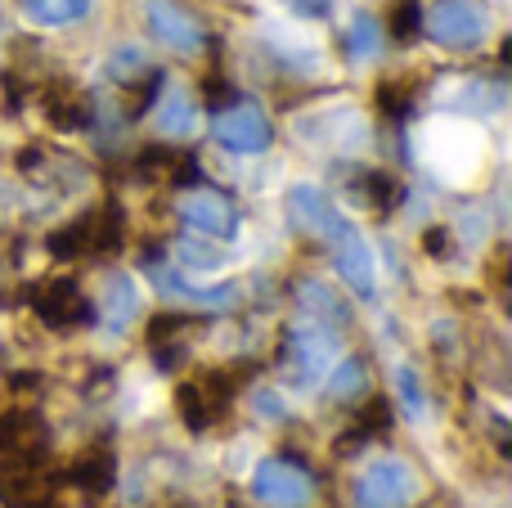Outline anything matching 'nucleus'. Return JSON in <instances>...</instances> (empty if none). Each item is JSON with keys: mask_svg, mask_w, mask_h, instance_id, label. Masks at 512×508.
<instances>
[{"mask_svg": "<svg viewBox=\"0 0 512 508\" xmlns=\"http://www.w3.org/2000/svg\"><path fill=\"white\" fill-rule=\"evenodd\" d=\"M418 27L445 50H477L490 41V9L481 0H427L418 9Z\"/></svg>", "mask_w": 512, "mask_h": 508, "instance_id": "nucleus-1", "label": "nucleus"}, {"mask_svg": "<svg viewBox=\"0 0 512 508\" xmlns=\"http://www.w3.org/2000/svg\"><path fill=\"white\" fill-rule=\"evenodd\" d=\"M333 360H337V342H333V333L319 329V324L301 320V324H292V329L283 333L279 365H283V378H288L292 387L319 383V378L333 369Z\"/></svg>", "mask_w": 512, "mask_h": 508, "instance_id": "nucleus-2", "label": "nucleus"}, {"mask_svg": "<svg viewBox=\"0 0 512 508\" xmlns=\"http://www.w3.org/2000/svg\"><path fill=\"white\" fill-rule=\"evenodd\" d=\"M418 500V473L409 459H373L355 477V508H409Z\"/></svg>", "mask_w": 512, "mask_h": 508, "instance_id": "nucleus-3", "label": "nucleus"}, {"mask_svg": "<svg viewBox=\"0 0 512 508\" xmlns=\"http://www.w3.org/2000/svg\"><path fill=\"white\" fill-rule=\"evenodd\" d=\"M252 495L261 508H310L315 504V477L292 459H261L252 468Z\"/></svg>", "mask_w": 512, "mask_h": 508, "instance_id": "nucleus-4", "label": "nucleus"}, {"mask_svg": "<svg viewBox=\"0 0 512 508\" xmlns=\"http://www.w3.org/2000/svg\"><path fill=\"white\" fill-rule=\"evenodd\" d=\"M288 216H292V225H297L301 234H310V239H324V243H333L337 234L351 230V221L337 212L333 198H328L319 185H292Z\"/></svg>", "mask_w": 512, "mask_h": 508, "instance_id": "nucleus-5", "label": "nucleus"}, {"mask_svg": "<svg viewBox=\"0 0 512 508\" xmlns=\"http://www.w3.org/2000/svg\"><path fill=\"white\" fill-rule=\"evenodd\" d=\"M27 302H32V311L41 315L50 329L90 324V315H95V306L86 302V293H81L72 279H45V284H36L32 293H27Z\"/></svg>", "mask_w": 512, "mask_h": 508, "instance_id": "nucleus-6", "label": "nucleus"}, {"mask_svg": "<svg viewBox=\"0 0 512 508\" xmlns=\"http://www.w3.org/2000/svg\"><path fill=\"white\" fill-rule=\"evenodd\" d=\"M216 140L230 153H265L274 140V126L261 104H234L216 117Z\"/></svg>", "mask_w": 512, "mask_h": 508, "instance_id": "nucleus-7", "label": "nucleus"}, {"mask_svg": "<svg viewBox=\"0 0 512 508\" xmlns=\"http://www.w3.org/2000/svg\"><path fill=\"white\" fill-rule=\"evenodd\" d=\"M180 216H185L189 230L207 234V239H234L239 234V207L216 189H189L180 198Z\"/></svg>", "mask_w": 512, "mask_h": 508, "instance_id": "nucleus-8", "label": "nucleus"}, {"mask_svg": "<svg viewBox=\"0 0 512 508\" xmlns=\"http://www.w3.org/2000/svg\"><path fill=\"white\" fill-rule=\"evenodd\" d=\"M144 18H149V32L162 45H171V50L180 54L203 50V27H198V18L180 0H144Z\"/></svg>", "mask_w": 512, "mask_h": 508, "instance_id": "nucleus-9", "label": "nucleus"}, {"mask_svg": "<svg viewBox=\"0 0 512 508\" xmlns=\"http://www.w3.org/2000/svg\"><path fill=\"white\" fill-rule=\"evenodd\" d=\"M328 248H333L337 275L346 279V288H351L355 297H373V293H378V266H373V252H369V243H364V234L355 230V225L346 234H337Z\"/></svg>", "mask_w": 512, "mask_h": 508, "instance_id": "nucleus-10", "label": "nucleus"}, {"mask_svg": "<svg viewBox=\"0 0 512 508\" xmlns=\"http://www.w3.org/2000/svg\"><path fill=\"white\" fill-rule=\"evenodd\" d=\"M153 131L167 135V140H189L198 131V104L189 90H167L153 108Z\"/></svg>", "mask_w": 512, "mask_h": 508, "instance_id": "nucleus-11", "label": "nucleus"}, {"mask_svg": "<svg viewBox=\"0 0 512 508\" xmlns=\"http://www.w3.org/2000/svg\"><path fill=\"white\" fill-rule=\"evenodd\" d=\"M41 108H45V117H50V126H59V131H77V126H86V117H90L86 95H81V90H72L68 81L45 86Z\"/></svg>", "mask_w": 512, "mask_h": 508, "instance_id": "nucleus-12", "label": "nucleus"}, {"mask_svg": "<svg viewBox=\"0 0 512 508\" xmlns=\"http://www.w3.org/2000/svg\"><path fill=\"white\" fill-rule=\"evenodd\" d=\"M99 315H104V324L113 333H122L126 324L140 315V288H135L131 275H113L104 288V306H99Z\"/></svg>", "mask_w": 512, "mask_h": 508, "instance_id": "nucleus-13", "label": "nucleus"}, {"mask_svg": "<svg viewBox=\"0 0 512 508\" xmlns=\"http://www.w3.org/2000/svg\"><path fill=\"white\" fill-rule=\"evenodd\" d=\"M153 279H158V288L162 293H176V297H185V302H198V306H230L234 297V284H221V288H194V284H185V275H176V270H167V266H153Z\"/></svg>", "mask_w": 512, "mask_h": 508, "instance_id": "nucleus-14", "label": "nucleus"}, {"mask_svg": "<svg viewBox=\"0 0 512 508\" xmlns=\"http://www.w3.org/2000/svg\"><path fill=\"white\" fill-rule=\"evenodd\" d=\"M90 14V0H23V18L36 27H68Z\"/></svg>", "mask_w": 512, "mask_h": 508, "instance_id": "nucleus-15", "label": "nucleus"}, {"mask_svg": "<svg viewBox=\"0 0 512 508\" xmlns=\"http://www.w3.org/2000/svg\"><path fill=\"white\" fill-rule=\"evenodd\" d=\"M297 297H301V306H306V311L319 315V320H337V324L351 320V311L342 306V297H337L328 284H319V279H306V284L297 288Z\"/></svg>", "mask_w": 512, "mask_h": 508, "instance_id": "nucleus-16", "label": "nucleus"}, {"mask_svg": "<svg viewBox=\"0 0 512 508\" xmlns=\"http://www.w3.org/2000/svg\"><path fill=\"white\" fill-rule=\"evenodd\" d=\"M113 473H117V468H113V459H108V455H77V464L68 468L72 482L86 486L90 495H104L108 486H113Z\"/></svg>", "mask_w": 512, "mask_h": 508, "instance_id": "nucleus-17", "label": "nucleus"}, {"mask_svg": "<svg viewBox=\"0 0 512 508\" xmlns=\"http://www.w3.org/2000/svg\"><path fill=\"white\" fill-rule=\"evenodd\" d=\"M360 392H369V365L351 356L333 369V378H328V396H333V401H351V396H360Z\"/></svg>", "mask_w": 512, "mask_h": 508, "instance_id": "nucleus-18", "label": "nucleus"}, {"mask_svg": "<svg viewBox=\"0 0 512 508\" xmlns=\"http://www.w3.org/2000/svg\"><path fill=\"white\" fill-rule=\"evenodd\" d=\"M378 50H382V41H378V23H373L369 14H355V18H351V27H346V54H351L355 63H369Z\"/></svg>", "mask_w": 512, "mask_h": 508, "instance_id": "nucleus-19", "label": "nucleus"}, {"mask_svg": "<svg viewBox=\"0 0 512 508\" xmlns=\"http://www.w3.org/2000/svg\"><path fill=\"white\" fill-rule=\"evenodd\" d=\"M360 194H364V203H373V212H391L400 198V185L391 176H382V171H369L360 180Z\"/></svg>", "mask_w": 512, "mask_h": 508, "instance_id": "nucleus-20", "label": "nucleus"}, {"mask_svg": "<svg viewBox=\"0 0 512 508\" xmlns=\"http://www.w3.org/2000/svg\"><path fill=\"white\" fill-rule=\"evenodd\" d=\"M378 104H382V113H391V117L409 113V108H414V81H382Z\"/></svg>", "mask_w": 512, "mask_h": 508, "instance_id": "nucleus-21", "label": "nucleus"}, {"mask_svg": "<svg viewBox=\"0 0 512 508\" xmlns=\"http://www.w3.org/2000/svg\"><path fill=\"white\" fill-rule=\"evenodd\" d=\"M180 261H185V266L189 270H216V266H221V252H216V248H203V243H180Z\"/></svg>", "mask_w": 512, "mask_h": 508, "instance_id": "nucleus-22", "label": "nucleus"}, {"mask_svg": "<svg viewBox=\"0 0 512 508\" xmlns=\"http://www.w3.org/2000/svg\"><path fill=\"white\" fill-rule=\"evenodd\" d=\"M252 405H256V414H261V419H274V423L288 419V405H283V396L274 392V387H261V392L252 396Z\"/></svg>", "mask_w": 512, "mask_h": 508, "instance_id": "nucleus-23", "label": "nucleus"}, {"mask_svg": "<svg viewBox=\"0 0 512 508\" xmlns=\"http://www.w3.org/2000/svg\"><path fill=\"white\" fill-rule=\"evenodd\" d=\"M418 9H423L418 0H405V5L396 9V36L400 41H414L418 36Z\"/></svg>", "mask_w": 512, "mask_h": 508, "instance_id": "nucleus-24", "label": "nucleus"}, {"mask_svg": "<svg viewBox=\"0 0 512 508\" xmlns=\"http://www.w3.org/2000/svg\"><path fill=\"white\" fill-rule=\"evenodd\" d=\"M288 9L297 18H328L333 14V0H288Z\"/></svg>", "mask_w": 512, "mask_h": 508, "instance_id": "nucleus-25", "label": "nucleus"}, {"mask_svg": "<svg viewBox=\"0 0 512 508\" xmlns=\"http://www.w3.org/2000/svg\"><path fill=\"white\" fill-rule=\"evenodd\" d=\"M445 243H450V234H445V230H427V252H432V257H450V248H445Z\"/></svg>", "mask_w": 512, "mask_h": 508, "instance_id": "nucleus-26", "label": "nucleus"}]
</instances>
